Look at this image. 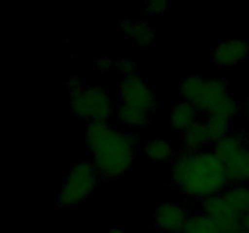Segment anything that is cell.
Instances as JSON below:
<instances>
[{"instance_id":"5b68a950","label":"cell","mask_w":249,"mask_h":233,"mask_svg":"<svg viewBox=\"0 0 249 233\" xmlns=\"http://www.w3.org/2000/svg\"><path fill=\"white\" fill-rule=\"evenodd\" d=\"M70 108L78 118L94 121H108L114 113V104L108 89L102 85H87L70 100Z\"/></svg>"},{"instance_id":"3957f363","label":"cell","mask_w":249,"mask_h":233,"mask_svg":"<svg viewBox=\"0 0 249 233\" xmlns=\"http://www.w3.org/2000/svg\"><path fill=\"white\" fill-rule=\"evenodd\" d=\"M179 94L184 101L194 104L198 112L212 116L218 104L230 92L226 80L204 78L191 73L180 82Z\"/></svg>"},{"instance_id":"52a82bcc","label":"cell","mask_w":249,"mask_h":233,"mask_svg":"<svg viewBox=\"0 0 249 233\" xmlns=\"http://www.w3.org/2000/svg\"><path fill=\"white\" fill-rule=\"evenodd\" d=\"M201 204L202 213L214 220L221 233H240L243 231L242 215L229 205L221 193L202 199Z\"/></svg>"},{"instance_id":"ffe728a7","label":"cell","mask_w":249,"mask_h":233,"mask_svg":"<svg viewBox=\"0 0 249 233\" xmlns=\"http://www.w3.org/2000/svg\"><path fill=\"white\" fill-rule=\"evenodd\" d=\"M169 7V2L167 0H150L145 2L143 11L150 16H157V15L164 14Z\"/></svg>"},{"instance_id":"2e32d148","label":"cell","mask_w":249,"mask_h":233,"mask_svg":"<svg viewBox=\"0 0 249 233\" xmlns=\"http://www.w3.org/2000/svg\"><path fill=\"white\" fill-rule=\"evenodd\" d=\"M221 194L233 210L241 215L249 213V183H230Z\"/></svg>"},{"instance_id":"9c48e42d","label":"cell","mask_w":249,"mask_h":233,"mask_svg":"<svg viewBox=\"0 0 249 233\" xmlns=\"http://www.w3.org/2000/svg\"><path fill=\"white\" fill-rule=\"evenodd\" d=\"M189 214L178 201H162L155 211V225L165 233H182Z\"/></svg>"},{"instance_id":"5bb4252c","label":"cell","mask_w":249,"mask_h":233,"mask_svg":"<svg viewBox=\"0 0 249 233\" xmlns=\"http://www.w3.org/2000/svg\"><path fill=\"white\" fill-rule=\"evenodd\" d=\"M116 119L121 125L129 129H140L150 121L151 113L145 109L136 108L128 104L119 103L116 108Z\"/></svg>"},{"instance_id":"4fadbf2b","label":"cell","mask_w":249,"mask_h":233,"mask_svg":"<svg viewBox=\"0 0 249 233\" xmlns=\"http://www.w3.org/2000/svg\"><path fill=\"white\" fill-rule=\"evenodd\" d=\"M181 143L184 150L191 152L204 150L208 145H212L211 136L206 121L197 120L189 129L181 133Z\"/></svg>"},{"instance_id":"7a4b0ae2","label":"cell","mask_w":249,"mask_h":233,"mask_svg":"<svg viewBox=\"0 0 249 233\" xmlns=\"http://www.w3.org/2000/svg\"><path fill=\"white\" fill-rule=\"evenodd\" d=\"M85 143L100 177L114 180L123 176L133 165L138 153V137L111 125L108 121L90 123Z\"/></svg>"},{"instance_id":"30bf717a","label":"cell","mask_w":249,"mask_h":233,"mask_svg":"<svg viewBox=\"0 0 249 233\" xmlns=\"http://www.w3.org/2000/svg\"><path fill=\"white\" fill-rule=\"evenodd\" d=\"M249 56V43L245 39L220 41L212 51V61L219 66H236Z\"/></svg>"},{"instance_id":"d6986e66","label":"cell","mask_w":249,"mask_h":233,"mask_svg":"<svg viewBox=\"0 0 249 233\" xmlns=\"http://www.w3.org/2000/svg\"><path fill=\"white\" fill-rule=\"evenodd\" d=\"M241 109H242V106H241L240 101H237L232 95L229 94L226 95L223 99V101L218 104V107H216L215 111L213 112L212 116H221V118L229 119V120L232 121V119L240 113Z\"/></svg>"},{"instance_id":"8fae6325","label":"cell","mask_w":249,"mask_h":233,"mask_svg":"<svg viewBox=\"0 0 249 233\" xmlns=\"http://www.w3.org/2000/svg\"><path fill=\"white\" fill-rule=\"evenodd\" d=\"M121 32L139 48H150L155 41V34L148 22L143 19H124L121 22Z\"/></svg>"},{"instance_id":"7c38bea8","label":"cell","mask_w":249,"mask_h":233,"mask_svg":"<svg viewBox=\"0 0 249 233\" xmlns=\"http://www.w3.org/2000/svg\"><path fill=\"white\" fill-rule=\"evenodd\" d=\"M198 109L194 104L181 100V101L173 103L172 108H170L169 124L173 130L182 133L192 124L198 120Z\"/></svg>"},{"instance_id":"ac0fdd59","label":"cell","mask_w":249,"mask_h":233,"mask_svg":"<svg viewBox=\"0 0 249 233\" xmlns=\"http://www.w3.org/2000/svg\"><path fill=\"white\" fill-rule=\"evenodd\" d=\"M212 145L231 133V120L218 116H209L206 120Z\"/></svg>"},{"instance_id":"d4e9b609","label":"cell","mask_w":249,"mask_h":233,"mask_svg":"<svg viewBox=\"0 0 249 233\" xmlns=\"http://www.w3.org/2000/svg\"><path fill=\"white\" fill-rule=\"evenodd\" d=\"M241 222H242L243 231H246V232H249V213L243 214Z\"/></svg>"},{"instance_id":"603a6c76","label":"cell","mask_w":249,"mask_h":233,"mask_svg":"<svg viewBox=\"0 0 249 233\" xmlns=\"http://www.w3.org/2000/svg\"><path fill=\"white\" fill-rule=\"evenodd\" d=\"M114 67V61L109 57H102L100 60H97V62L95 63V68L99 70L102 74H106V73L111 72Z\"/></svg>"},{"instance_id":"cb8c5ba5","label":"cell","mask_w":249,"mask_h":233,"mask_svg":"<svg viewBox=\"0 0 249 233\" xmlns=\"http://www.w3.org/2000/svg\"><path fill=\"white\" fill-rule=\"evenodd\" d=\"M243 112L246 114V118H247V123H248V137H249V90H248V94L247 97L245 100V103H243Z\"/></svg>"},{"instance_id":"44dd1931","label":"cell","mask_w":249,"mask_h":233,"mask_svg":"<svg viewBox=\"0 0 249 233\" xmlns=\"http://www.w3.org/2000/svg\"><path fill=\"white\" fill-rule=\"evenodd\" d=\"M114 68H116L118 72H121L122 74L124 75H129V74H134L135 73V63L130 60V58H119V60L114 61Z\"/></svg>"},{"instance_id":"277c9868","label":"cell","mask_w":249,"mask_h":233,"mask_svg":"<svg viewBox=\"0 0 249 233\" xmlns=\"http://www.w3.org/2000/svg\"><path fill=\"white\" fill-rule=\"evenodd\" d=\"M100 175L91 160L82 159L71 166L57 194L61 208H72L90 197L99 183Z\"/></svg>"},{"instance_id":"6da1fadb","label":"cell","mask_w":249,"mask_h":233,"mask_svg":"<svg viewBox=\"0 0 249 233\" xmlns=\"http://www.w3.org/2000/svg\"><path fill=\"white\" fill-rule=\"evenodd\" d=\"M172 182L191 199H206L223 193L229 186L226 166L212 150H181L172 162Z\"/></svg>"},{"instance_id":"4316f807","label":"cell","mask_w":249,"mask_h":233,"mask_svg":"<svg viewBox=\"0 0 249 233\" xmlns=\"http://www.w3.org/2000/svg\"><path fill=\"white\" fill-rule=\"evenodd\" d=\"M240 233H249V232H246V231H242V232H240Z\"/></svg>"},{"instance_id":"7402d4cb","label":"cell","mask_w":249,"mask_h":233,"mask_svg":"<svg viewBox=\"0 0 249 233\" xmlns=\"http://www.w3.org/2000/svg\"><path fill=\"white\" fill-rule=\"evenodd\" d=\"M66 86H67L68 92H70V96H72V95L77 94L80 90L84 89L87 85L84 84V80H83L82 78H79L78 75H73V77H71L70 79L66 82Z\"/></svg>"},{"instance_id":"ba28073f","label":"cell","mask_w":249,"mask_h":233,"mask_svg":"<svg viewBox=\"0 0 249 233\" xmlns=\"http://www.w3.org/2000/svg\"><path fill=\"white\" fill-rule=\"evenodd\" d=\"M212 150L225 164L226 167L236 166L249 152L248 136L238 131L231 133L218 142L213 143Z\"/></svg>"},{"instance_id":"8992f818","label":"cell","mask_w":249,"mask_h":233,"mask_svg":"<svg viewBox=\"0 0 249 233\" xmlns=\"http://www.w3.org/2000/svg\"><path fill=\"white\" fill-rule=\"evenodd\" d=\"M118 95L121 103L145 109L150 113H152L157 104L153 87L136 73L124 75L119 80Z\"/></svg>"},{"instance_id":"9a60e30c","label":"cell","mask_w":249,"mask_h":233,"mask_svg":"<svg viewBox=\"0 0 249 233\" xmlns=\"http://www.w3.org/2000/svg\"><path fill=\"white\" fill-rule=\"evenodd\" d=\"M143 154L153 163L173 162L175 157L172 142L164 138H151L143 143Z\"/></svg>"},{"instance_id":"484cf974","label":"cell","mask_w":249,"mask_h":233,"mask_svg":"<svg viewBox=\"0 0 249 233\" xmlns=\"http://www.w3.org/2000/svg\"><path fill=\"white\" fill-rule=\"evenodd\" d=\"M108 233H126L125 231L123 230V228H119V227H112L111 230H109Z\"/></svg>"},{"instance_id":"e0dca14e","label":"cell","mask_w":249,"mask_h":233,"mask_svg":"<svg viewBox=\"0 0 249 233\" xmlns=\"http://www.w3.org/2000/svg\"><path fill=\"white\" fill-rule=\"evenodd\" d=\"M182 233H221L218 225L204 213L189 215Z\"/></svg>"}]
</instances>
